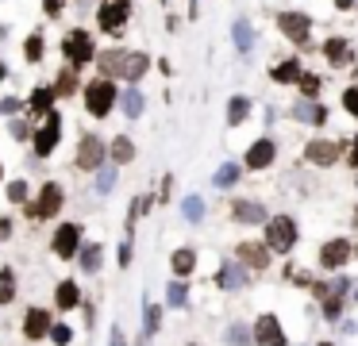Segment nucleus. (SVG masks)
<instances>
[{"label":"nucleus","instance_id":"42","mask_svg":"<svg viewBox=\"0 0 358 346\" xmlns=\"http://www.w3.org/2000/svg\"><path fill=\"white\" fill-rule=\"evenodd\" d=\"M343 108H347V112L358 120V89H347V92H343Z\"/></svg>","mask_w":358,"mask_h":346},{"label":"nucleus","instance_id":"1","mask_svg":"<svg viewBox=\"0 0 358 346\" xmlns=\"http://www.w3.org/2000/svg\"><path fill=\"white\" fill-rule=\"evenodd\" d=\"M62 54H66L70 66H89L92 58H97V42H92V35L85 31V27H74V31L62 35Z\"/></svg>","mask_w":358,"mask_h":346},{"label":"nucleus","instance_id":"13","mask_svg":"<svg viewBox=\"0 0 358 346\" xmlns=\"http://www.w3.org/2000/svg\"><path fill=\"white\" fill-rule=\"evenodd\" d=\"M339 154H343V147L339 142H327V139H312L309 147H304V158H309L312 165H332V162H339Z\"/></svg>","mask_w":358,"mask_h":346},{"label":"nucleus","instance_id":"30","mask_svg":"<svg viewBox=\"0 0 358 346\" xmlns=\"http://www.w3.org/2000/svg\"><path fill=\"white\" fill-rule=\"evenodd\" d=\"M112 158H116L120 165H124V162H131V158H135V142L127 139V135H120V139H112Z\"/></svg>","mask_w":358,"mask_h":346},{"label":"nucleus","instance_id":"16","mask_svg":"<svg viewBox=\"0 0 358 346\" xmlns=\"http://www.w3.org/2000/svg\"><path fill=\"white\" fill-rule=\"evenodd\" d=\"M124 62H127V50H104V54H97L100 77H124Z\"/></svg>","mask_w":358,"mask_h":346},{"label":"nucleus","instance_id":"34","mask_svg":"<svg viewBox=\"0 0 358 346\" xmlns=\"http://www.w3.org/2000/svg\"><path fill=\"white\" fill-rule=\"evenodd\" d=\"M297 85H300V92H304V97H320V74H300L297 77Z\"/></svg>","mask_w":358,"mask_h":346},{"label":"nucleus","instance_id":"31","mask_svg":"<svg viewBox=\"0 0 358 346\" xmlns=\"http://www.w3.org/2000/svg\"><path fill=\"white\" fill-rule=\"evenodd\" d=\"M16 300V273L0 270V304H12Z\"/></svg>","mask_w":358,"mask_h":346},{"label":"nucleus","instance_id":"26","mask_svg":"<svg viewBox=\"0 0 358 346\" xmlns=\"http://www.w3.org/2000/svg\"><path fill=\"white\" fill-rule=\"evenodd\" d=\"M54 92H58V97H74V92H77V66L58 69V81H54Z\"/></svg>","mask_w":358,"mask_h":346},{"label":"nucleus","instance_id":"47","mask_svg":"<svg viewBox=\"0 0 358 346\" xmlns=\"http://www.w3.org/2000/svg\"><path fill=\"white\" fill-rule=\"evenodd\" d=\"M12 135H16V139H27V124H24V120H16V124H12Z\"/></svg>","mask_w":358,"mask_h":346},{"label":"nucleus","instance_id":"53","mask_svg":"<svg viewBox=\"0 0 358 346\" xmlns=\"http://www.w3.org/2000/svg\"><path fill=\"white\" fill-rule=\"evenodd\" d=\"M320 346H332V343H320Z\"/></svg>","mask_w":358,"mask_h":346},{"label":"nucleus","instance_id":"45","mask_svg":"<svg viewBox=\"0 0 358 346\" xmlns=\"http://www.w3.org/2000/svg\"><path fill=\"white\" fill-rule=\"evenodd\" d=\"M112 181H116V173H112V170L100 173V192H108V189H112Z\"/></svg>","mask_w":358,"mask_h":346},{"label":"nucleus","instance_id":"49","mask_svg":"<svg viewBox=\"0 0 358 346\" xmlns=\"http://www.w3.org/2000/svg\"><path fill=\"white\" fill-rule=\"evenodd\" d=\"M112 346H124V331H120V327L112 331Z\"/></svg>","mask_w":358,"mask_h":346},{"label":"nucleus","instance_id":"17","mask_svg":"<svg viewBox=\"0 0 358 346\" xmlns=\"http://www.w3.org/2000/svg\"><path fill=\"white\" fill-rule=\"evenodd\" d=\"M50 327H54V323H50V315L42 312V308H31V312L24 315V335H27V338H42V335H50Z\"/></svg>","mask_w":358,"mask_h":346},{"label":"nucleus","instance_id":"29","mask_svg":"<svg viewBox=\"0 0 358 346\" xmlns=\"http://www.w3.org/2000/svg\"><path fill=\"white\" fill-rule=\"evenodd\" d=\"M250 115V100L247 97H231L227 100V124H243Z\"/></svg>","mask_w":358,"mask_h":346},{"label":"nucleus","instance_id":"6","mask_svg":"<svg viewBox=\"0 0 358 346\" xmlns=\"http://www.w3.org/2000/svg\"><path fill=\"white\" fill-rule=\"evenodd\" d=\"M277 27H282V35L293 39L297 47H304L309 35H312V19L304 16V12H282V16H277Z\"/></svg>","mask_w":358,"mask_h":346},{"label":"nucleus","instance_id":"32","mask_svg":"<svg viewBox=\"0 0 358 346\" xmlns=\"http://www.w3.org/2000/svg\"><path fill=\"white\" fill-rule=\"evenodd\" d=\"M158 323H162L158 304H147V308H143V338H150V335H154V331H158Z\"/></svg>","mask_w":358,"mask_h":346},{"label":"nucleus","instance_id":"9","mask_svg":"<svg viewBox=\"0 0 358 346\" xmlns=\"http://www.w3.org/2000/svg\"><path fill=\"white\" fill-rule=\"evenodd\" d=\"M254 343L259 346H285V331H282V323H277L274 312L254 320Z\"/></svg>","mask_w":358,"mask_h":346},{"label":"nucleus","instance_id":"35","mask_svg":"<svg viewBox=\"0 0 358 346\" xmlns=\"http://www.w3.org/2000/svg\"><path fill=\"white\" fill-rule=\"evenodd\" d=\"M24 58L27 62H39L42 58V35H27L24 39Z\"/></svg>","mask_w":358,"mask_h":346},{"label":"nucleus","instance_id":"50","mask_svg":"<svg viewBox=\"0 0 358 346\" xmlns=\"http://www.w3.org/2000/svg\"><path fill=\"white\" fill-rule=\"evenodd\" d=\"M4 77H8V66H4V62H0V81H4Z\"/></svg>","mask_w":358,"mask_h":346},{"label":"nucleus","instance_id":"38","mask_svg":"<svg viewBox=\"0 0 358 346\" xmlns=\"http://www.w3.org/2000/svg\"><path fill=\"white\" fill-rule=\"evenodd\" d=\"M81 265H85L89 273H92V270H100V247H97V242L81 250Z\"/></svg>","mask_w":358,"mask_h":346},{"label":"nucleus","instance_id":"3","mask_svg":"<svg viewBox=\"0 0 358 346\" xmlns=\"http://www.w3.org/2000/svg\"><path fill=\"white\" fill-rule=\"evenodd\" d=\"M266 247L277 250V254H289V250L297 247V223H293V215H274V220H266Z\"/></svg>","mask_w":358,"mask_h":346},{"label":"nucleus","instance_id":"27","mask_svg":"<svg viewBox=\"0 0 358 346\" xmlns=\"http://www.w3.org/2000/svg\"><path fill=\"white\" fill-rule=\"evenodd\" d=\"M216 281H220V288H243L247 285V273H243V265H224Z\"/></svg>","mask_w":358,"mask_h":346},{"label":"nucleus","instance_id":"10","mask_svg":"<svg viewBox=\"0 0 358 346\" xmlns=\"http://www.w3.org/2000/svg\"><path fill=\"white\" fill-rule=\"evenodd\" d=\"M62 200H66V192H62V185L58 181H47L39 189V200H35V212H27V215H39V220H47V215H54L62 208Z\"/></svg>","mask_w":358,"mask_h":346},{"label":"nucleus","instance_id":"24","mask_svg":"<svg viewBox=\"0 0 358 346\" xmlns=\"http://www.w3.org/2000/svg\"><path fill=\"white\" fill-rule=\"evenodd\" d=\"M54 97H58L54 89H35L31 100H27V112H31V115H47L50 104H54Z\"/></svg>","mask_w":358,"mask_h":346},{"label":"nucleus","instance_id":"4","mask_svg":"<svg viewBox=\"0 0 358 346\" xmlns=\"http://www.w3.org/2000/svg\"><path fill=\"white\" fill-rule=\"evenodd\" d=\"M350 293V277H335V281H320L316 297L324 304V320H339L343 315V297Z\"/></svg>","mask_w":358,"mask_h":346},{"label":"nucleus","instance_id":"44","mask_svg":"<svg viewBox=\"0 0 358 346\" xmlns=\"http://www.w3.org/2000/svg\"><path fill=\"white\" fill-rule=\"evenodd\" d=\"M347 162H350V170H358V135H355V142H347Z\"/></svg>","mask_w":358,"mask_h":346},{"label":"nucleus","instance_id":"12","mask_svg":"<svg viewBox=\"0 0 358 346\" xmlns=\"http://www.w3.org/2000/svg\"><path fill=\"white\" fill-rule=\"evenodd\" d=\"M235 258H239L247 270H266L270 265V247L266 242H239V247H235Z\"/></svg>","mask_w":358,"mask_h":346},{"label":"nucleus","instance_id":"22","mask_svg":"<svg viewBox=\"0 0 358 346\" xmlns=\"http://www.w3.org/2000/svg\"><path fill=\"white\" fill-rule=\"evenodd\" d=\"M147 66H150V58H147V54H131V50H127V62H124V81H127V85H135L143 74H147Z\"/></svg>","mask_w":358,"mask_h":346},{"label":"nucleus","instance_id":"37","mask_svg":"<svg viewBox=\"0 0 358 346\" xmlns=\"http://www.w3.org/2000/svg\"><path fill=\"white\" fill-rule=\"evenodd\" d=\"M235 42H239V50H243V54H247V50H250V42H254V35H250L247 19H239V24H235Z\"/></svg>","mask_w":358,"mask_h":346},{"label":"nucleus","instance_id":"8","mask_svg":"<svg viewBox=\"0 0 358 346\" xmlns=\"http://www.w3.org/2000/svg\"><path fill=\"white\" fill-rule=\"evenodd\" d=\"M350 254H355L350 239H327L324 247H320V265H324V270H343V265L350 262Z\"/></svg>","mask_w":358,"mask_h":346},{"label":"nucleus","instance_id":"15","mask_svg":"<svg viewBox=\"0 0 358 346\" xmlns=\"http://www.w3.org/2000/svg\"><path fill=\"white\" fill-rule=\"evenodd\" d=\"M274 158H277V147H274L270 139H259L254 147L247 150V170H266Z\"/></svg>","mask_w":358,"mask_h":346},{"label":"nucleus","instance_id":"46","mask_svg":"<svg viewBox=\"0 0 358 346\" xmlns=\"http://www.w3.org/2000/svg\"><path fill=\"white\" fill-rule=\"evenodd\" d=\"M8 197H12V200H24V197H27V185H24V181H16V185L8 189Z\"/></svg>","mask_w":358,"mask_h":346},{"label":"nucleus","instance_id":"51","mask_svg":"<svg viewBox=\"0 0 358 346\" xmlns=\"http://www.w3.org/2000/svg\"><path fill=\"white\" fill-rule=\"evenodd\" d=\"M355 227H358V212H355Z\"/></svg>","mask_w":358,"mask_h":346},{"label":"nucleus","instance_id":"2","mask_svg":"<svg viewBox=\"0 0 358 346\" xmlns=\"http://www.w3.org/2000/svg\"><path fill=\"white\" fill-rule=\"evenodd\" d=\"M85 108H89V115H97V120H104V115L116 108V85H112V77H97V81L85 85Z\"/></svg>","mask_w":358,"mask_h":346},{"label":"nucleus","instance_id":"39","mask_svg":"<svg viewBox=\"0 0 358 346\" xmlns=\"http://www.w3.org/2000/svg\"><path fill=\"white\" fill-rule=\"evenodd\" d=\"M200 215H204V200H200V197H189V200H185V220L197 223Z\"/></svg>","mask_w":358,"mask_h":346},{"label":"nucleus","instance_id":"19","mask_svg":"<svg viewBox=\"0 0 358 346\" xmlns=\"http://www.w3.org/2000/svg\"><path fill=\"white\" fill-rule=\"evenodd\" d=\"M293 115H297L300 124H324L327 104H309V100H300V104H293Z\"/></svg>","mask_w":358,"mask_h":346},{"label":"nucleus","instance_id":"28","mask_svg":"<svg viewBox=\"0 0 358 346\" xmlns=\"http://www.w3.org/2000/svg\"><path fill=\"white\" fill-rule=\"evenodd\" d=\"M239 173H243V165L227 162V165H220V170H216V177H212V181H216V189H231V185L239 181Z\"/></svg>","mask_w":358,"mask_h":346},{"label":"nucleus","instance_id":"36","mask_svg":"<svg viewBox=\"0 0 358 346\" xmlns=\"http://www.w3.org/2000/svg\"><path fill=\"white\" fill-rule=\"evenodd\" d=\"M227 343H231V346H250V343H254V335H247V327H243V323H231Z\"/></svg>","mask_w":358,"mask_h":346},{"label":"nucleus","instance_id":"18","mask_svg":"<svg viewBox=\"0 0 358 346\" xmlns=\"http://www.w3.org/2000/svg\"><path fill=\"white\" fill-rule=\"evenodd\" d=\"M231 220H239V223H266V208L254 204V200H235V204H231Z\"/></svg>","mask_w":358,"mask_h":346},{"label":"nucleus","instance_id":"43","mask_svg":"<svg viewBox=\"0 0 358 346\" xmlns=\"http://www.w3.org/2000/svg\"><path fill=\"white\" fill-rule=\"evenodd\" d=\"M62 8H66V0H42V12H47L50 19H58Z\"/></svg>","mask_w":358,"mask_h":346},{"label":"nucleus","instance_id":"40","mask_svg":"<svg viewBox=\"0 0 358 346\" xmlns=\"http://www.w3.org/2000/svg\"><path fill=\"white\" fill-rule=\"evenodd\" d=\"M166 297H170V304H174V308H185V297H189V293H185L181 281H174V285L166 288Z\"/></svg>","mask_w":358,"mask_h":346},{"label":"nucleus","instance_id":"48","mask_svg":"<svg viewBox=\"0 0 358 346\" xmlns=\"http://www.w3.org/2000/svg\"><path fill=\"white\" fill-rule=\"evenodd\" d=\"M335 8H339V12H350V8H355V0H335Z\"/></svg>","mask_w":358,"mask_h":346},{"label":"nucleus","instance_id":"41","mask_svg":"<svg viewBox=\"0 0 358 346\" xmlns=\"http://www.w3.org/2000/svg\"><path fill=\"white\" fill-rule=\"evenodd\" d=\"M50 338H54L58 346H66L70 338H74V327H66V323H54V327H50Z\"/></svg>","mask_w":358,"mask_h":346},{"label":"nucleus","instance_id":"23","mask_svg":"<svg viewBox=\"0 0 358 346\" xmlns=\"http://www.w3.org/2000/svg\"><path fill=\"white\" fill-rule=\"evenodd\" d=\"M324 54H327V62H332V66H347L350 58V47H347V39H327L324 42Z\"/></svg>","mask_w":358,"mask_h":346},{"label":"nucleus","instance_id":"33","mask_svg":"<svg viewBox=\"0 0 358 346\" xmlns=\"http://www.w3.org/2000/svg\"><path fill=\"white\" fill-rule=\"evenodd\" d=\"M124 112L131 115V120H139V115H143V92L139 89H127L124 92Z\"/></svg>","mask_w":358,"mask_h":346},{"label":"nucleus","instance_id":"21","mask_svg":"<svg viewBox=\"0 0 358 346\" xmlns=\"http://www.w3.org/2000/svg\"><path fill=\"white\" fill-rule=\"evenodd\" d=\"M54 304H58L62 312H66V308H77L81 304V288H77L74 281H62V285L54 288Z\"/></svg>","mask_w":358,"mask_h":346},{"label":"nucleus","instance_id":"14","mask_svg":"<svg viewBox=\"0 0 358 346\" xmlns=\"http://www.w3.org/2000/svg\"><path fill=\"white\" fill-rule=\"evenodd\" d=\"M100 162H104V142L92 139V135H85L81 150H77V170H97Z\"/></svg>","mask_w":358,"mask_h":346},{"label":"nucleus","instance_id":"52","mask_svg":"<svg viewBox=\"0 0 358 346\" xmlns=\"http://www.w3.org/2000/svg\"><path fill=\"white\" fill-rule=\"evenodd\" d=\"M0 177H4V165H0Z\"/></svg>","mask_w":358,"mask_h":346},{"label":"nucleus","instance_id":"20","mask_svg":"<svg viewBox=\"0 0 358 346\" xmlns=\"http://www.w3.org/2000/svg\"><path fill=\"white\" fill-rule=\"evenodd\" d=\"M170 270H174L177 277H189V273L197 270V250H189V247L174 250V258H170Z\"/></svg>","mask_w":358,"mask_h":346},{"label":"nucleus","instance_id":"25","mask_svg":"<svg viewBox=\"0 0 358 346\" xmlns=\"http://www.w3.org/2000/svg\"><path fill=\"white\" fill-rule=\"evenodd\" d=\"M270 77H274L277 85H293L300 77V62H297V58H289V62H282V66L270 69Z\"/></svg>","mask_w":358,"mask_h":346},{"label":"nucleus","instance_id":"7","mask_svg":"<svg viewBox=\"0 0 358 346\" xmlns=\"http://www.w3.org/2000/svg\"><path fill=\"white\" fill-rule=\"evenodd\" d=\"M58 135H62V115L54 112V108H50V112H47V124H42L39 131H35V154L47 158L50 150L58 147Z\"/></svg>","mask_w":358,"mask_h":346},{"label":"nucleus","instance_id":"11","mask_svg":"<svg viewBox=\"0 0 358 346\" xmlns=\"http://www.w3.org/2000/svg\"><path fill=\"white\" fill-rule=\"evenodd\" d=\"M77 247H81V227L77 223H62L58 231H54V242H50V250L58 258H74Z\"/></svg>","mask_w":358,"mask_h":346},{"label":"nucleus","instance_id":"5","mask_svg":"<svg viewBox=\"0 0 358 346\" xmlns=\"http://www.w3.org/2000/svg\"><path fill=\"white\" fill-rule=\"evenodd\" d=\"M127 19H131V0H104L97 8V24L108 35H120L127 27Z\"/></svg>","mask_w":358,"mask_h":346}]
</instances>
